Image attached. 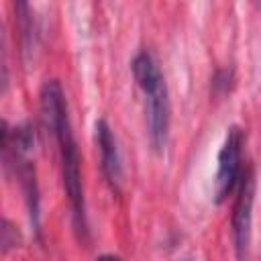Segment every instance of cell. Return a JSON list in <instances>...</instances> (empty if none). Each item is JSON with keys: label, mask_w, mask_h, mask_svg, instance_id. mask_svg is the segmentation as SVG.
I'll use <instances>...</instances> for the list:
<instances>
[{"label": "cell", "mask_w": 261, "mask_h": 261, "mask_svg": "<svg viewBox=\"0 0 261 261\" xmlns=\"http://www.w3.org/2000/svg\"><path fill=\"white\" fill-rule=\"evenodd\" d=\"M230 80H232L230 71H228V69H222V71H218V73L214 75V80H212V86H214L216 90H220V92H226V90H228V84H230Z\"/></svg>", "instance_id": "7"}, {"label": "cell", "mask_w": 261, "mask_h": 261, "mask_svg": "<svg viewBox=\"0 0 261 261\" xmlns=\"http://www.w3.org/2000/svg\"><path fill=\"white\" fill-rule=\"evenodd\" d=\"M16 10V20H18V33H20V43H22V51H29L33 47V16H31V8L24 2H18L14 6Z\"/></svg>", "instance_id": "6"}, {"label": "cell", "mask_w": 261, "mask_h": 261, "mask_svg": "<svg viewBox=\"0 0 261 261\" xmlns=\"http://www.w3.org/2000/svg\"><path fill=\"white\" fill-rule=\"evenodd\" d=\"M94 130H96V145H98V151H100L102 173H104L106 181L112 188H118L120 179H122V163H120V151H118V145H116V137H114L110 124L104 118L96 120Z\"/></svg>", "instance_id": "5"}, {"label": "cell", "mask_w": 261, "mask_h": 261, "mask_svg": "<svg viewBox=\"0 0 261 261\" xmlns=\"http://www.w3.org/2000/svg\"><path fill=\"white\" fill-rule=\"evenodd\" d=\"M243 143H245V133L241 126H230L224 135L222 147L218 151V165H216V175H214V202L222 204L239 186V179L243 175Z\"/></svg>", "instance_id": "3"}, {"label": "cell", "mask_w": 261, "mask_h": 261, "mask_svg": "<svg viewBox=\"0 0 261 261\" xmlns=\"http://www.w3.org/2000/svg\"><path fill=\"white\" fill-rule=\"evenodd\" d=\"M59 149V163H61V179H63V190L69 200L71 208V218L75 232L82 239H88V220H86V200H84V181H82V159L80 151L71 133V122L69 116L63 118L51 133H49Z\"/></svg>", "instance_id": "2"}, {"label": "cell", "mask_w": 261, "mask_h": 261, "mask_svg": "<svg viewBox=\"0 0 261 261\" xmlns=\"http://www.w3.org/2000/svg\"><path fill=\"white\" fill-rule=\"evenodd\" d=\"M253 202H255V171L253 165L243 169V175L237 186V198L232 206V245L237 261H247L251 245V226H253Z\"/></svg>", "instance_id": "4"}, {"label": "cell", "mask_w": 261, "mask_h": 261, "mask_svg": "<svg viewBox=\"0 0 261 261\" xmlns=\"http://www.w3.org/2000/svg\"><path fill=\"white\" fill-rule=\"evenodd\" d=\"M96 261H122L120 257H116V255H110V253H106V255H100Z\"/></svg>", "instance_id": "8"}, {"label": "cell", "mask_w": 261, "mask_h": 261, "mask_svg": "<svg viewBox=\"0 0 261 261\" xmlns=\"http://www.w3.org/2000/svg\"><path fill=\"white\" fill-rule=\"evenodd\" d=\"M133 77L145 96V118L149 143L155 151H163L169 130V96L165 77L151 51L141 49L130 63Z\"/></svg>", "instance_id": "1"}, {"label": "cell", "mask_w": 261, "mask_h": 261, "mask_svg": "<svg viewBox=\"0 0 261 261\" xmlns=\"http://www.w3.org/2000/svg\"><path fill=\"white\" fill-rule=\"evenodd\" d=\"M259 8H261V4H259Z\"/></svg>", "instance_id": "9"}]
</instances>
